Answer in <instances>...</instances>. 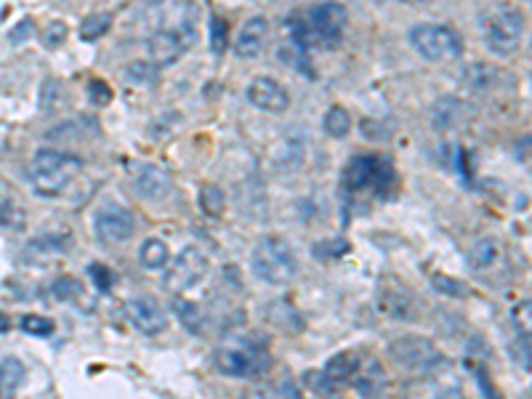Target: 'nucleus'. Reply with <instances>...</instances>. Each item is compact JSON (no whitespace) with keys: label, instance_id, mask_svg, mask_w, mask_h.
<instances>
[{"label":"nucleus","instance_id":"1","mask_svg":"<svg viewBox=\"0 0 532 399\" xmlns=\"http://www.w3.org/2000/svg\"><path fill=\"white\" fill-rule=\"evenodd\" d=\"M346 8L341 3H319L304 14H290L285 19L287 43L312 54L314 48H336L346 30Z\"/></svg>","mask_w":532,"mask_h":399},{"label":"nucleus","instance_id":"2","mask_svg":"<svg viewBox=\"0 0 532 399\" xmlns=\"http://www.w3.org/2000/svg\"><path fill=\"white\" fill-rule=\"evenodd\" d=\"M397 189V168L383 154H357L344 171L346 194H370L386 200Z\"/></svg>","mask_w":532,"mask_h":399},{"label":"nucleus","instance_id":"3","mask_svg":"<svg viewBox=\"0 0 532 399\" xmlns=\"http://www.w3.org/2000/svg\"><path fill=\"white\" fill-rule=\"evenodd\" d=\"M83 171V160L64 150H37L30 163L32 189L40 197H59Z\"/></svg>","mask_w":532,"mask_h":399},{"label":"nucleus","instance_id":"4","mask_svg":"<svg viewBox=\"0 0 532 399\" xmlns=\"http://www.w3.org/2000/svg\"><path fill=\"white\" fill-rule=\"evenodd\" d=\"M224 375L232 378H258L272 368V354L266 343L256 336H237L226 341L216 354Z\"/></svg>","mask_w":532,"mask_h":399},{"label":"nucleus","instance_id":"5","mask_svg":"<svg viewBox=\"0 0 532 399\" xmlns=\"http://www.w3.org/2000/svg\"><path fill=\"white\" fill-rule=\"evenodd\" d=\"M251 272L264 285L282 288L298 275V258L282 237H261L251 253Z\"/></svg>","mask_w":532,"mask_h":399},{"label":"nucleus","instance_id":"6","mask_svg":"<svg viewBox=\"0 0 532 399\" xmlns=\"http://www.w3.org/2000/svg\"><path fill=\"white\" fill-rule=\"evenodd\" d=\"M407 40L418 51V57H423L432 64L455 62L464 54L461 35L447 25H415L407 35Z\"/></svg>","mask_w":532,"mask_h":399},{"label":"nucleus","instance_id":"7","mask_svg":"<svg viewBox=\"0 0 532 399\" xmlns=\"http://www.w3.org/2000/svg\"><path fill=\"white\" fill-rule=\"evenodd\" d=\"M525 16L514 8H495L490 14H485L482 19V35L485 43L493 54L498 57H511L519 51L522 37H525Z\"/></svg>","mask_w":532,"mask_h":399},{"label":"nucleus","instance_id":"8","mask_svg":"<svg viewBox=\"0 0 532 399\" xmlns=\"http://www.w3.org/2000/svg\"><path fill=\"white\" fill-rule=\"evenodd\" d=\"M208 269H211L208 256H205L200 247L187 246L176 258H173V264L168 267L165 285H168V290H173V293H187V290H192L194 285H200V282L205 279Z\"/></svg>","mask_w":532,"mask_h":399},{"label":"nucleus","instance_id":"9","mask_svg":"<svg viewBox=\"0 0 532 399\" xmlns=\"http://www.w3.org/2000/svg\"><path fill=\"white\" fill-rule=\"evenodd\" d=\"M94 235L99 243L104 246H120L133 237V229H136V221L133 214L128 211L126 205H118V203H104L101 208H96L94 221Z\"/></svg>","mask_w":532,"mask_h":399},{"label":"nucleus","instance_id":"10","mask_svg":"<svg viewBox=\"0 0 532 399\" xmlns=\"http://www.w3.org/2000/svg\"><path fill=\"white\" fill-rule=\"evenodd\" d=\"M194 43V30L192 25H179V27H162L157 30L150 40V57L157 67H168V64L179 62L189 51V46Z\"/></svg>","mask_w":532,"mask_h":399},{"label":"nucleus","instance_id":"11","mask_svg":"<svg viewBox=\"0 0 532 399\" xmlns=\"http://www.w3.org/2000/svg\"><path fill=\"white\" fill-rule=\"evenodd\" d=\"M391 354L410 370H421L429 373L437 365L444 362V357L437 349L426 341V338H400L397 343H391Z\"/></svg>","mask_w":532,"mask_h":399},{"label":"nucleus","instance_id":"12","mask_svg":"<svg viewBox=\"0 0 532 399\" xmlns=\"http://www.w3.org/2000/svg\"><path fill=\"white\" fill-rule=\"evenodd\" d=\"M126 311L130 325L144 333V336H157L168 328V314L157 304L152 296H133L126 301Z\"/></svg>","mask_w":532,"mask_h":399},{"label":"nucleus","instance_id":"13","mask_svg":"<svg viewBox=\"0 0 532 399\" xmlns=\"http://www.w3.org/2000/svg\"><path fill=\"white\" fill-rule=\"evenodd\" d=\"M248 101L256 110L261 112H272V115H282L290 107V96L285 91V86H280L275 78H256L248 86Z\"/></svg>","mask_w":532,"mask_h":399},{"label":"nucleus","instance_id":"14","mask_svg":"<svg viewBox=\"0 0 532 399\" xmlns=\"http://www.w3.org/2000/svg\"><path fill=\"white\" fill-rule=\"evenodd\" d=\"M266 40H269V22L264 16H253L237 32L235 51L240 59H258L266 48Z\"/></svg>","mask_w":532,"mask_h":399},{"label":"nucleus","instance_id":"15","mask_svg":"<svg viewBox=\"0 0 532 399\" xmlns=\"http://www.w3.org/2000/svg\"><path fill=\"white\" fill-rule=\"evenodd\" d=\"M133 189H136L139 197L155 203V200H162L171 192V176H168V171H162L157 165H136Z\"/></svg>","mask_w":532,"mask_h":399},{"label":"nucleus","instance_id":"16","mask_svg":"<svg viewBox=\"0 0 532 399\" xmlns=\"http://www.w3.org/2000/svg\"><path fill=\"white\" fill-rule=\"evenodd\" d=\"M272 160H275V165H277L280 171H293V168H298V165L304 163V142L285 133L280 142H277L275 152H272Z\"/></svg>","mask_w":532,"mask_h":399},{"label":"nucleus","instance_id":"17","mask_svg":"<svg viewBox=\"0 0 532 399\" xmlns=\"http://www.w3.org/2000/svg\"><path fill=\"white\" fill-rule=\"evenodd\" d=\"M25 381V365L16 357L0 360V399H14Z\"/></svg>","mask_w":532,"mask_h":399},{"label":"nucleus","instance_id":"18","mask_svg":"<svg viewBox=\"0 0 532 399\" xmlns=\"http://www.w3.org/2000/svg\"><path fill=\"white\" fill-rule=\"evenodd\" d=\"M139 261H141V267L144 269H150V272H157V269H165L168 267V261H171V247L165 240H157V237H150L141 250H139Z\"/></svg>","mask_w":532,"mask_h":399},{"label":"nucleus","instance_id":"19","mask_svg":"<svg viewBox=\"0 0 532 399\" xmlns=\"http://www.w3.org/2000/svg\"><path fill=\"white\" fill-rule=\"evenodd\" d=\"M498 256H501L498 240L485 237V240H476V243H474V247H471L466 258H469L471 269H490V267L498 261Z\"/></svg>","mask_w":532,"mask_h":399},{"label":"nucleus","instance_id":"20","mask_svg":"<svg viewBox=\"0 0 532 399\" xmlns=\"http://www.w3.org/2000/svg\"><path fill=\"white\" fill-rule=\"evenodd\" d=\"M322 125H325V131L333 136V139H344L346 133L351 131V118H349V112H346L344 107H330L328 112H325V121H322Z\"/></svg>","mask_w":532,"mask_h":399},{"label":"nucleus","instance_id":"21","mask_svg":"<svg viewBox=\"0 0 532 399\" xmlns=\"http://www.w3.org/2000/svg\"><path fill=\"white\" fill-rule=\"evenodd\" d=\"M110 27H112V16L104 14V11H99V14H91V16L83 19V25H80V37H83V40H96V37H101Z\"/></svg>","mask_w":532,"mask_h":399},{"label":"nucleus","instance_id":"22","mask_svg":"<svg viewBox=\"0 0 532 399\" xmlns=\"http://www.w3.org/2000/svg\"><path fill=\"white\" fill-rule=\"evenodd\" d=\"M280 59L285 64H290L293 69H298L301 75H307V78H314V67L309 62V54L307 51H301V48H296V46H285L280 51Z\"/></svg>","mask_w":532,"mask_h":399},{"label":"nucleus","instance_id":"23","mask_svg":"<svg viewBox=\"0 0 532 399\" xmlns=\"http://www.w3.org/2000/svg\"><path fill=\"white\" fill-rule=\"evenodd\" d=\"M173 309H176L179 320L187 325L192 333H200V331H203V311L197 309V304L184 301V299H176V301H173Z\"/></svg>","mask_w":532,"mask_h":399},{"label":"nucleus","instance_id":"24","mask_svg":"<svg viewBox=\"0 0 532 399\" xmlns=\"http://www.w3.org/2000/svg\"><path fill=\"white\" fill-rule=\"evenodd\" d=\"M19 325H22V331H25V333H30V336H51V333L57 331L54 320L40 317V314H25Z\"/></svg>","mask_w":532,"mask_h":399},{"label":"nucleus","instance_id":"25","mask_svg":"<svg viewBox=\"0 0 532 399\" xmlns=\"http://www.w3.org/2000/svg\"><path fill=\"white\" fill-rule=\"evenodd\" d=\"M200 205H203V211L211 215H219L224 211V205H226V200H224V192H221L219 186H203V192H200Z\"/></svg>","mask_w":532,"mask_h":399},{"label":"nucleus","instance_id":"26","mask_svg":"<svg viewBox=\"0 0 532 399\" xmlns=\"http://www.w3.org/2000/svg\"><path fill=\"white\" fill-rule=\"evenodd\" d=\"M126 78L130 83H152L157 75L155 69L150 67V64L144 62H133L126 67Z\"/></svg>","mask_w":532,"mask_h":399},{"label":"nucleus","instance_id":"27","mask_svg":"<svg viewBox=\"0 0 532 399\" xmlns=\"http://www.w3.org/2000/svg\"><path fill=\"white\" fill-rule=\"evenodd\" d=\"M211 48L214 54H221L226 48V22L219 16H211Z\"/></svg>","mask_w":532,"mask_h":399},{"label":"nucleus","instance_id":"28","mask_svg":"<svg viewBox=\"0 0 532 399\" xmlns=\"http://www.w3.org/2000/svg\"><path fill=\"white\" fill-rule=\"evenodd\" d=\"M89 91H91V101H94V104H99V107L112 101V91H110V86H107L104 80H91Z\"/></svg>","mask_w":532,"mask_h":399},{"label":"nucleus","instance_id":"29","mask_svg":"<svg viewBox=\"0 0 532 399\" xmlns=\"http://www.w3.org/2000/svg\"><path fill=\"white\" fill-rule=\"evenodd\" d=\"M64 37H67V25L64 22H54V25H48V30L43 35V43L46 46H62Z\"/></svg>","mask_w":532,"mask_h":399},{"label":"nucleus","instance_id":"30","mask_svg":"<svg viewBox=\"0 0 532 399\" xmlns=\"http://www.w3.org/2000/svg\"><path fill=\"white\" fill-rule=\"evenodd\" d=\"M89 272H91L94 282L99 285V290H110V285H112V279H115V277H112V272H110L104 264H91V269H89Z\"/></svg>","mask_w":532,"mask_h":399},{"label":"nucleus","instance_id":"31","mask_svg":"<svg viewBox=\"0 0 532 399\" xmlns=\"http://www.w3.org/2000/svg\"><path fill=\"white\" fill-rule=\"evenodd\" d=\"M30 27H32L30 19L19 22V25H16V32H11V43H22V40H25V37L30 35Z\"/></svg>","mask_w":532,"mask_h":399},{"label":"nucleus","instance_id":"32","mask_svg":"<svg viewBox=\"0 0 532 399\" xmlns=\"http://www.w3.org/2000/svg\"><path fill=\"white\" fill-rule=\"evenodd\" d=\"M144 5H160V3H165V0H141Z\"/></svg>","mask_w":532,"mask_h":399},{"label":"nucleus","instance_id":"33","mask_svg":"<svg viewBox=\"0 0 532 399\" xmlns=\"http://www.w3.org/2000/svg\"><path fill=\"white\" fill-rule=\"evenodd\" d=\"M5 328H8V320H5V317L0 314V331H5Z\"/></svg>","mask_w":532,"mask_h":399}]
</instances>
